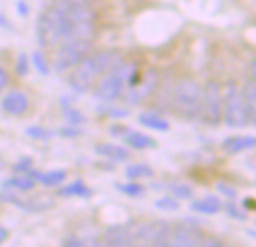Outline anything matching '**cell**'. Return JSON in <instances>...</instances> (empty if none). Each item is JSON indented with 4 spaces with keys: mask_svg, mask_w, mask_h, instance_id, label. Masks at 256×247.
Wrapping results in <instances>:
<instances>
[{
    "mask_svg": "<svg viewBox=\"0 0 256 247\" xmlns=\"http://www.w3.org/2000/svg\"><path fill=\"white\" fill-rule=\"evenodd\" d=\"M119 62H122V58L116 52H100L86 56L76 65V70L70 77L71 89L78 94L88 92L101 76L107 74Z\"/></svg>",
    "mask_w": 256,
    "mask_h": 247,
    "instance_id": "cell-1",
    "label": "cell"
},
{
    "mask_svg": "<svg viewBox=\"0 0 256 247\" xmlns=\"http://www.w3.org/2000/svg\"><path fill=\"white\" fill-rule=\"evenodd\" d=\"M36 38L41 47H54L59 42L74 38V32L62 12L52 5L38 17Z\"/></svg>",
    "mask_w": 256,
    "mask_h": 247,
    "instance_id": "cell-2",
    "label": "cell"
},
{
    "mask_svg": "<svg viewBox=\"0 0 256 247\" xmlns=\"http://www.w3.org/2000/svg\"><path fill=\"white\" fill-rule=\"evenodd\" d=\"M53 6L59 10L74 30V38H92L95 12L89 0H54Z\"/></svg>",
    "mask_w": 256,
    "mask_h": 247,
    "instance_id": "cell-3",
    "label": "cell"
},
{
    "mask_svg": "<svg viewBox=\"0 0 256 247\" xmlns=\"http://www.w3.org/2000/svg\"><path fill=\"white\" fill-rule=\"evenodd\" d=\"M202 98L204 88L192 78H181L174 86L172 104L184 119H196L202 114Z\"/></svg>",
    "mask_w": 256,
    "mask_h": 247,
    "instance_id": "cell-4",
    "label": "cell"
},
{
    "mask_svg": "<svg viewBox=\"0 0 256 247\" xmlns=\"http://www.w3.org/2000/svg\"><path fill=\"white\" fill-rule=\"evenodd\" d=\"M136 65L134 64H124L119 62L116 66H113L107 76L100 82L95 96L102 102H112L116 98L120 96L124 89L133 83V78L136 76Z\"/></svg>",
    "mask_w": 256,
    "mask_h": 247,
    "instance_id": "cell-5",
    "label": "cell"
},
{
    "mask_svg": "<svg viewBox=\"0 0 256 247\" xmlns=\"http://www.w3.org/2000/svg\"><path fill=\"white\" fill-rule=\"evenodd\" d=\"M222 118L229 128H244L248 124L244 94L235 83H228L224 89Z\"/></svg>",
    "mask_w": 256,
    "mask_h": 247,
    "instance_id": "cell-6",
    "label": "cell"
},
{
    "mask_svg": "<svg viewBox=\"0 0 256 247\" xmlns=\"http://www.w3.org/2000/svg\"><path fill=\"white\" fill-rule=\"evenodd\" d=\"M90 48H92L90 38H71L64 41L53 60L54 70L58 72H64L76 66L88 56Z\"/></svg>",
    "mask_w": 256,
    "mask_h": 247,
    "instance_id": "cell-7",
    "label": "cell"
},
{
    "mask_svg": "<svg viewBox=\"0 0 256 247\" xmlns=\"http://www.w3.org/2000/svg\"><path fill=\"white\" fill-rule=\"evenodd\" d=\"M134 240L151 246H169L172 226L166 220H154L142 223L134 229Z\"/></svg>",
    "mask_w": 256,
    "mask_h": 247,
    "instance_id": "cell-8",
    "label": "cell"
},
{
    "mask_svg": "<svg viewBox=\"0 0 256 247\" xmlns=\"http://www.w3.org/2000/svg\"><path fill=\"white\" fill-rule=\"evenodd\" d=\"M223 112V95L220 86L216 82H208L204 88L202 98V116L210 126H217L222 120Z\"/></svg>",
    "mask_w": 256,
    "mask_h": 247,
    "instance_id": "cell-9",
    "label": "cell"
},
{
    "mask_svg": "<svg viewBox=\"0 0 256 247\" xmlns=\"http://www.w3.org/2000/svg\"><path fill=\"white\" fill-rule=\"evenodd\" d=\"M157 84H158V74L156 70L151 68L138 80V83L130 86V89L126 90L125 100L130 104H140L146 98L151 96V94L156 90Z\"/></svg>",
    "mask_w": 256,
    "mask_h": 247,
    "instance_id": "cell-10",
    "label": "cell"
},
{
    "mask_svg": "<svg viewBox=\"0 0 256 247\" xmlns=\"http://www.w3.org/2000/svg\"><path fill=\"white\" fill-rule=\"evenodd\" d=\"M108 133L116 139H122L128 146H132L134 150H150V148L156 146V142L151 136L136 132V130H132L126 126H120V124L112 126L108 128Z\"/></svg>",
    "mask_w": 256,
    "mask_h": 247,
    "instance_id": "cell-11",
    "label": "cell"
},
{
    "mask_svg": "<svg viewBox=\"0 0 256 247\" xmlns=\"http://www.w3.org/2000/svg\"><path fill=\"white\" fill-rule=\"evenodd\" d=\"M204 234L190 223H180L172 229L170 235V244L175 247H196L202 246L204 242Z\"/></svg>",
    "mask_w": 256,
    "mask_h": 247,
    "instance_id": "cell-12",
    "label": "cell"
},
{
    "mask_svg": "<svg viewBox=\"0 0 256 247\" xmlns=\"http://www.w3.org/2000/svg\"><path fill=\"white\" fill-rule=\"evenodd\" d=\"M28 107H29L28 96L20 90H12L6 94L2 100V108L12 116L23 114L28 110Z\"/></svg>",
    "mask_w": 256,
    "mask_h": 247,
    "instance_id": "cell-13",
    "label": "cell"
},
{
    "mask_svg": "<svg viewBox=\"0 0 256 247\" xmlns=\"http://www.w3.org/2000/svg\"><path fill=\"white\" fill-rule=\"evenodd\" d=\"M134 234L128 230L126 228L122 226H114L108 229L104 234L102 242L106 246H113V247H122V246H132L134 242Z\"/></svg>",
    "mask_w": 256,
    "mask_h": 247,
    "instance_id": "cell-14",
    "label": "cell"
},
{
    "mask_svg": "<svg viewBox=\"0 0 256 247\" xmlns=\"http://www.w3.org/2000/svg\"><path fill=\"white\" fill-rule=\"evenodd\" d=\"M256 146V138L253 136H230L222 144V150L226 154H238Z\"/></svg>",
    "mask_w": 256,
    "mask_h": 247,
    "instance_id": "cell-15",
    "label": "cell"
},
{
    "mask_svg": "<svg viewBox=\"0 0 256 247\" xmlns=\"http://www.w3.org/2000/svg\"><path fill=\"white\" fill-rule=\"evenodd\" d=\"M95 152L104 158L113 160V162H126L130 158V152L124 146L114 145V144H98L95 146Z\"/></svg>",
    "mask_w": 256,
    "mask_h": 247,
    "instance_id": "cell-16",
    "label": "cell"
},
{
    "mask_svg": "<svg viewBox=\"0 0 256 247\" xmlns=\"http://www.w3.org/2000/svg\"><path fill=\"white\" fill-rule=\"evenodd\" d=\"M54 205V199L52 196H32V198H20L17 206L23 208L24 211H47Z\"/></svg>",
    "mask_w": 256,
    "mask_h": 247,
    "instance_id": "cell-17",
    "label": "cell"
},
{
    "mask_svg": "<svg viewBox=\"0 0 256 247\" xmlns=\"http://www.w3.org/2000/svg\"><path fill=\"white\" fill-rule=\"evenodd\" d=\"M29 176H32L35 181L52 187V186H58L60 182L65 181L66 178V172L62 169H56V170H48V172H38V170H29L28 172Z\"/></svg>",
    "mask_w": 256,
    "mask_h": 247,
    "instance_id": "cell-18",
    "label": "cell"
},
{
    "mask_svg": "<svg viewBox=\"0 0 256 247\" xmlns=\"http://www.w3.org/2000/svg\"><path fill=\"white\" fill-rule=\"evenodd\" d=\"M139 122L142 124L144 127L151 128V130H154V132H168V130L170 128L169 122H168L163 116H160V114H157V113H154V112L140 113V114H139Z\"/></svg>",
    "mask_w": 256,
    "mask_h": 247,
    "instance_id": "cell-19",
    "label": "cell"
},
{
    "mask_svg": "<svg viewBox=\"0 0 256 247\" xmlns=\"http://www.w3.org/2000/svg\"><path fill=\"white\" fill-rule=\"evenodd\" d=\"M59 196H66V198H83V199H89L92 196V190L82 181L77 180L71 184L64 186L62 188H59L58 192Z\"/></svg>",
    "mask_w": 256,
    "mask_h": 247,
    "instance_id": "cell-20",
    "label": "cell"
},
{
    "mask_svg": "<svg viewBox=\"0 0 256 247\" xmlns=\"http://www.w3.org/2000/svg\"><path fill=\"white\" fill-rule=\"evenodd\" d=\"M222 208V202L218 200V198L216 196H205L204 199L194 200L192 204V210L200 214H217Z\"/></svg>",
    "mask_w": 256,
    "mask_h": 247,
    "instance_id": "cell-21",
    "label": "cell"
},
{
    "mask_svg": "<svg viewBox=\"0 0 256 247\" xmlns=\"http://www.w3.org/2000/svg\"><path fill=\"white\" fill-rule=\"evenodd\" d=\"M125 176L132 181L151 178V176H154V169L145 163H133L125 169Z\"/></svg>",
    "mask_w": 256,
    "mask_h": 247,
    "instance_id": "cell-22",
    "label": "cell"
},
{
    "mask_svg": "<svg viewBox=\"0 0 256 247\" xmlns=\"http://www.w3.org/2000/svg\"><path fill=\"white\" fill-rule=\"evenodd\" d=\"M35 180L29 175H22V176H14V178H10L4 182V186L6 188H14V190H18V192H30L35 188Z\"/></svg>",
    "mask_w": 256,
    "mask_h": 247,
    "instance_id": "cell-23",
    "label": "cell"
},
{
    "mask_svg": "<svg viewBox=\"0 0 256 247\" xmlns=\"http://www.w3.org/2000/svg\"><path fill=\"white\" fill-rule=\"evenodd\" d=\"M169 192L176 199H192L193 198V188L186 182H170Z\"/></svg>",
    "mask_w": 256,
    "mask_h": 247,
    "instance_id": "cell-24",
    "label": "cell"
},
{
    "mask_svg": "<svg viewBox=\"0 0 256 247\" xmlns=\"http://www.w3.org/2000/svg\"><path fill=\"white\" fill-rule=\"evenodd\" d=\"M116 188H118L120 193H124V194H126V196H132V198L142 196L144 192H145L144 186L139 184V182H134V181H133V182H128V184H116Z\"/></svg>",
    "mask_w": 256,
    "mask_h": 247,
    "instance_id": "cell-25",
    "label": "cell"
},
{
    "mask_svg": "<svg viewBox=\"0 0 256 247\" xmlns=\"http://www.w3.org/2000/svg\"><path fill=\"white\" fill-rule=\"evenodd\" d=\"M26 134L35 140H48L53 138V133L48 132L47 128L41 127V126H32L26 130Z\"/></svg>",
    "mask_w": 256,
    "mask_h": 247,
    "instance_id": "cell-26",
    "label": "cell"
},
{
    "mask_svg": "<svg viewBox=\"0 0 256 247\" xmlns=\"http://www.w3.org/2000/svg\"><path fill=\"white\" fill-rule=\"evenodd\" d=\"M32 62H34V65H35L38 72H41L42 76H48L50 74V65H48L46 56L41 52H35L32 54Z\"/></svg>",
    "mask_w": 256,
    "mask_h": 247,
    "instance_id": "cell-27",
    "label": "cell"
},
{
    "mask_svg": "<svg viewBox=\"0 0 256 247\" xmlns=\"http://www.w3.org/2000/svg\"><path fill=\"white\" fill-rule=\"evenodd\" d=\"M154 205L162 210V211H176L180 208V204L175 198H170V196H164V198H160L158 200L154 202Z\"/></svg>",
    "mask_w": 256,
    "mask_h": 247,
    "instance_id": "cell-28",
    "label": "cell"
},
{
    "mask_svg": "<svg viewBox=\"0 0 256 247\" xmlns=\"http://www.w3.org/2000/svg\"><path fill=\"white\" fill-rule=\"evenodd\" d=\"M65 118H66V120L71 124V126H80L82 122H84V116L78 110H74V108H66L65 110Z\"/></svg>",
    "mask_w": 256,
    "mask_h": 247,
    "instance_id": "cell-29",
    "label": "cell"
},
{
    "mask_svg": "<svg viewBox=\"0 0 256 247\" xmlns=\"http://www.w3.org/2000/svg\"><path fill=\"white\" fill-rule=\"evenodd\" d=\"M224 211H226L230 217H234V218H236V220H244V218L247 217V214L244 212V210H241V208L236 206L235 204H224Z\"/></svg>",
    "mask_w": 256,
    "mask_h": 247,
    "instance_id": "cell-30",
    "label": "cell"
},
{
    "mask_svg": "<svg viewBox=\"0 0 256 247\" xmlns=\"http://www.w3.org/2000/svg\"><path fill=\"white\" fill-rule=\"evenodd\" d=\"M32 158L30 157H23L17 162V164L14 166V170L16 172H20V174H28L32 168Z\"/></svg>",
    "mask_w": 256,
    "mask_h": 247,
    "instance_id": "cell-31",
    "label": "cell"
},
{
    "mask_svg": "<svg viewBox=\"0 0 256 247\" xmlns=\"http://www.w3.org/2000/svg\"><path fill=\"white\" fill-rule=\"evenodd\" d=\"M59 133H60V136H64V138L72 139V138L80 136V134H82V130L78 128V126H70V127H66V128L60 130Z\"/></svg>",
    "mask_w": 256,
    "mask_h": 247,
    "instance_id": "cell-32",
    "label": "cell"
},
{
    "mask_svg": "<svg viewBox=\"0 0 256 247\" xmlns=\"http://www.w3.org/2000/svg\"><path fill=\"white\" fill-rule=\"evenodd\" d=\"M29 71V62H28V58L26 54H20L18 58V62H17V72L18 76H26Z\"/></svg>",
    "mask_w": 256,
    "mask_h": 247,
    "instance_id": "cell-33",
    "label": "cell"
},
{
    "mask_svg": "<svg viewBox=\"0 0 256 247\" xmlns=\"http://www.w3.org/2000/svg\"><path fill=\"white\" fill-rule=\"evenodd\" d=\"M217 190H218L220 193H223V194H224L226 198H229V199H234L235 194H236L234 188H230L229 186H224V184H218V186H217Z\"/></svg>",
    "mask_w": 256,
    "mask_h": 247,
    "instance_id": "cell-34",
    "label": "cell"
},
{
    "mask_svg": "<svg viewBox=\"0 0 256 247\" xmlns=\"http://www.w3.org/2000/svg\"><path fill=\"white\" fill-rule=\"evenodd\" d=\"M84 244V241H82V240H78L77 236H68L65 241H64V246H66V247H80V246H83Z\"/></svg>",
    "mask_w": 256,
    "mask_h": 247,
    "instance_id": "cell-35",
    "label": "cell"
},
{
    "mask_svg": "<svg viewBox=\"0 0 256 247\" xmlns=\"http://www.w3.org/2000/svg\"><path fill=\"white\" fill-rule=\"evenodd\" d=\"M8 82H10V76H8V72H6L2 66H0V90L6 88Z\"/></svg>",
    "mask_w": 256,
    "mask_h": 247,
    "instance_id": "cell-36",
    "label": "cell"
},
{
    "mask_svg": "<svg viewBox=\"0 0 256 247\" xmlns=\"http://www.w3.org/2000/svg\"><path fill=\"white\" fill-rule=\"evenodd\" d=\"M17 10H18L20 16H28V14H29V6H28V4L23 2V0H20V2H18Z\"/></svg>",
    "mask_w": 256,
    "mask_h": 247,
    "instance_id": "cell-37",
    "label": "cell"
},
{
    "mask_svg": "<svg viewBox=\"0 0 256 247\" xmlns=\"http://www.w3.org/2000/svg\"><path fill=\"white\" fill-rule=\"evenodd\" d=\"M248 72H250V77H252L250 80L256 82V59L250 62V65H248Z\"/></svg>",
    "mask_w": 256,
    "mask_h": 247,
    "instance_id": "cell-38",
    "label": "cell"
},
{
    "mask_svg": "<svg viewBox=\"0 0 256 247\" xmlns=\"http://www.w3.org/2000/svg\"><path fill=\"white\" fill-rule=\"evenodd\" d=\"M8 236H10L8 229H6V228H4V226H0V244L5 242V241L8 240Z\"/></svg>",
    "mask_w": 256,
    "mask_h": 247,
    "instance_id": "cell-39",
    "label": "cell"
},
{
    "mask_svg": "<svg viewBox=\"0 0 256 247\" xmlns=\"http://www.w3.org/2000/svg\"><path fill=\"white\" fill-rule=\"evenodd\" d=\"M4 166V162H2V158H0V168H2Z\"/></svg>",
    "mask_w": 256,
    "mask_h": 247,
    "instance_id": "cell-40",
    "label": "cell"
}]
</instances>
